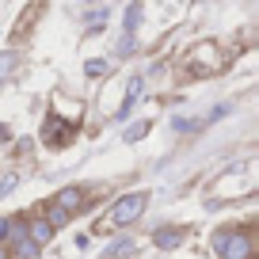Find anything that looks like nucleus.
<instances>
[{
	"instance_id": "nucleus-1",
	"label": "nucleus",
	"mask_w": 259,
	"mask_h": 259,
	"mask_svg": "<svg viewBox=\"0 0 259 259\" xmlns=\"http://www.w3.org/2000/svg\"><path fill=\"white\" fill-rule=\"evenodd\" d=\"M213 251L221 259H251V236L244 229H221L213 236Z\"/></svg>"
},
{
	"instance_id": "nucleus-2",
	"label": "nucleus",
	"mask_w": 259,
	"mask_h": 259,
	"mask_svg": "<svg viewBox=\"0 0 259 259\" xmlns=\"http://www.w3.org/2000/svg\"><path fill=\"white\" fill-rule=\"evenodd\" d=\"M145 206H149V194H145V191L122 194L118 202H114V210H111V221H114V225H134V221L145 213Z\"/></svg>"
},
{
	"instance_id": "nucleus-3",
	"label": "nucleus",
	"mask_w": 259,
	"mask_h": 259,
	"mask_svg": "<svg viewBox=\"0 0 259 259\" xmlns=\"http://www.w3.org/2000/svg\"><path fill=\"white\" fill-rule=\"evenodd\" d=\"M221 54H218V46L213 42H202V46L194 50V57H191V73H198V76H210V73H218L221 69Z\"/></svg>"
},
{
	"instance_id": "nucleus-4",
	"label": "nucleus",
	"mask_w": 259,
	"mask_h": 259,
	"mask_svg": "<svg viewBox=\"0 0 259 259\" xmlns=\"http://www.w3.org/2000/svg\"><path fill=\"white\" fill-rule=\"evenodd\" d=\"M42 138H46V145H50V149H61V145H69V138H73V122H65L61 114H46Z\"/></svg>"
},
{
	"instance_id": "nucleus-5",
	"label": "nucleus",
	"mask_w": 259,
	"mask_h": 259,
	"mask_svg": "<svg viewBox=\"0 0 259 259\" xmlns=\"http://www.w3.org/2000/svg\"><path fill=\"white\" fill-rule=\"evenodd\" d=\"M141 92H145V80H141V76H138V80H130V92H126V103H122L118 107V114H114V118H130V111H134V103H138V99H141Z\"/></svg>"
},
{
	"instance_id": "nucleus-6",
	"label": "nucleus",
	"mask_w": 259,
	"mask_h": 259,
	"mask_svg": "<svg viewBox=\"0 0 259 259\" xmlns=\"http://www.w3.org/2000/svg\"><path fill=\"white\" fill-rule=\"evenodd\" d=\"M54 202L61 206V210H69V213H73V210H80V202H84V191H80V187H65V191L57 194Z\"/></svg>"
},
{
	"instance_id": "nucleus-7",
	"label": "nucleus",
	"mask_w": 259,
	"mask_h": 259,
	"mask_svg": "<svg viewBox=\"0 0 259 259\" xmlns=\"http://www.w3.org/2000/svg\"><path fill=\"white\" fill-rule=\"evenodd\" d=\"M27 236H31L34 244H46L50 236H54V229H50L46 218H38V221H31V225H27Z\"/></svg>"
},
{
	"instance_id": "nucleus-8",
	"label": "nucleus",
	"mask_w": 259,
	"mask_h": 259,
	"mask_svg": "<svg viewBox=\"0 0 259 259\" xmlns=\"http://www.w3.org/2000/svg\"><path fill=\"white\" fill-rule=\"evenodd\" d=\"M156 248H176L179 240H183V233H179V229H156Z\"/></svg>"
},
{
	"instance_id": "nucleus-9",
	"label": "nucleus",
	"mask_w": 259,
	"mask_h": 259,
	"mask_svg": "<svg viewBox=\"0 0 259 259\" xmlns=\"http://www.w3.org/2000/svg\"><path fill=\"white\" fill-rule=\"evenodd\" d=\"M69 218H73L69 210H61L57 202H50V210H46V221H50V229H61V225H65Z\"/></svg>"
},
{
	"instance_id": "nucleus-10",
	"label": "nucleus",
	"mask_w": 259,
	"mask_h": 259,
	"mask_svg": "<svg viewBox=\"0 0 259 259\" xmlns=\"http://www.w3.org/2000/svg\"><path fill=\"white\" fill-rule=\"evenodd\" d=\"M16 244V259H31L34 251H38V244L31 240V236H19V240H12Z\"/></svg>"
},
{
	"instance_id": "nucleus-11",
	"label": "nucleus",
	"mask_w": 259,
	"mask_h": 259,
	"mask_svg": "<svg viewBox=\"0 0 259 259\" xmlns=\"http://www.w3.org/2000/svg\"><path fill=\"white\" fill-rule=\"evenodd\" d=\"M12 73H16V54H0V84H8Z\"/></svg>"
},
{
	"instance_id": "nucleus-12",
	"label": "nucleus",
	"mask_w": 259,
	"mask_h": 259,
	"mask_svg": "<svg viewBox=\"0 0 259 259\" xmlns=\"http://www.w3.org/2000/svg\"><path fill=\"white\" fill-rule=\"evenodd\" d=\"M138 23H141V4H130L126 8V23L122 27H126V31H138Z\"/></svg>"
},
{
	"instance_id": "nucleus-13",
	"label": "nucleus",
	"mask_w": 259,
	"mask_h": 259,
	"mask_svg": "<svg viewBox=\"0 0 259 259\" xmlns=\"http://www.w3.org/2000/svg\"><path fill=\"white\" fill-rule=\"evenodd\" d=\"M130 248H134V240H118V244H111V248L103 251V259H114V255H126Z\"/></svg>"
},
{
	"instance_id": "nucleus-14",
	"label": "nucleus",
	"mask_w": 259,
	"mask_h": 259,
	"mask_svg": "<svg viewBox=\"0 0 259 259\" xmlns=\"http://www.w3.org/2000/svg\"><path fill=\"white\" fill-rule=\"evenodd\" d=\"M107 69H111L107 61H88V65H84V73H88V76H103Z\"/></svg>"
},
{
	"instance_id": "nucleus-15",
	"label": "nucleus",
	"mask_w": 259,
	"mask_h": 259,
	"mask_svg": "<svg viewBox=\"0 0 259 259\" xmlns=\"http://www.w3.org/2000/svg\"><path fill=\"white\" fill-rule=\"evenodd\" d=\"M103 23H107V12H103V8H99V12H92V16H88V31H99Z\"/></svg>"
},
{
	"instance_id": "nucleus-16",
	"label": "nucleus",
	"mask_w": 259,
	"mask_h": 259,
	"mask_svg": "<svg viewBox=\"0 0 259 259\" xmlns=\"http://www.w3.org/2000/svg\"><path fill=\"white\" fill-rule=\"evenodd\" d=\"M145 130H149V122H138V126H130V130H126V141H138V138H145Z\"/></svg>"
},
{
	"instance_id": "nucleus-17",
	"label": "nucleus",
	"mask_w": 259,
	"mask_h": 259,
	"mask_svg": "<svg viewBox=\"0 0 259 259\" xmlns=\"http://www.w3.org/2000/svg\"><path fill=\"white\" fill-rule=\"evenodd\" d=\"M12 229H16V218H0V240H12Z\"/></svg>"
},
{
	"instance_id": "nucleus-18",
	"label": "nucleus",
	"mask_w": 259,
	"mask_h": 259,
	"mask_svg": "<svg viewBox=\"0 0 259 259\" xmlns=\"http://www.w3.org/2000/svg\"><path fill=\"white\" fill-rule=\"evenodd\" d=\"M130 50H134V31H126V38L118 42V54L122 57H130Z\"/></svg>"
},
{
	"instance_id": "nucleus-19",
	"label": "nucleus",
	"mask_w": 259,
	"mask_h": 259,
	"mask_svg": "<svg viewBox=\"0 0 259 259\" xmlns=\"http://www.w3.org/2000/svg\"><path fill=\"white\" fill-rule=\"evenodd\" d=\"M12 187H16V176H8V179H4V183H0V198H4V194H8Z\"/></svg>"
},
{
	"instance_id": "nucleus-20",
	"label": "nucleus",
	"mask_w": 259,
	"mask_h": 259,
	"mask_svg": "<svg viewBox=\"0 0 259 259\" xmlns=\"http://www.w3.org/2000/svg\"><path fill=\"white\" fill-rule=\"evenodd\" d=\"M0 259H12V255H8V251H4V248H0Z\"/></svg>"
}]
</instances>
